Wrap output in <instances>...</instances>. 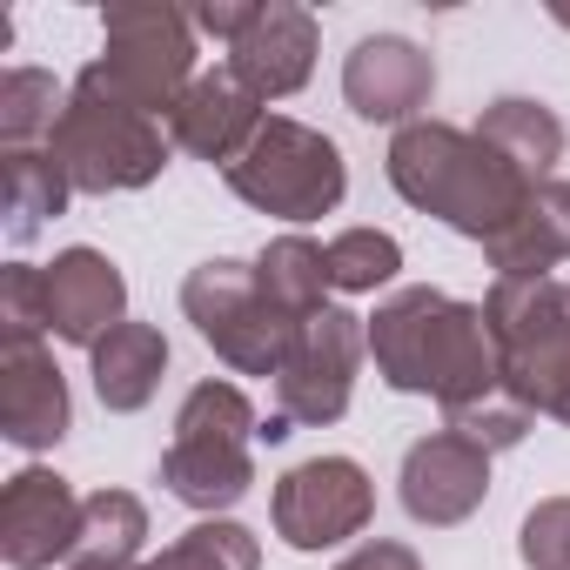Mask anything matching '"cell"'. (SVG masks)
<instances>
[{
	"label": "cell",
	"mask_w": 570,
	"mask_h": 570,
	"mask_svg": "<svg viewBox=\"0 0 570 570\" xmlns=\"http://www.w3.org/2000/svg\"><path fill=\"white\" fill-rule=\"evenodd\" d=\"M396 490H403V510L416 523L450 530V523H463V517L483 510V497H490V450L463 443L456 430H436V436L410 443Z\"/></svg>",
	"instance_id": "14"
},
{
	"label": "cell",
	"mask_w": 570,
	"mask_h": 570,
	"mask_svg": "<svg viewBox=\"0 0 570 570\" xmlns=\"http://www.w3.org/2000/svg\"><path fill=\"white\" fill-rule=\"evenodd\" d=\"M75 530H81V497L68 490V476L41 463L8 476V490H0V557H8V570H48L55 557L68 563Z\"/></svg>",
	"instance_id": "11"
},
{
	"label": "cell",
	"mask_w": 570,
	"mask_h": 570,
	"mask_svg": "<svg viewBox=\"0 0 570 570\" xmlns=\"http://www.w3.org/2000/svg\"><path fill=\"white\" fill-rule=\"evenodd\" d=\"M68 95L48 68H8L0 75V141L8 148H28L35 135H55Z\"/></svg>",
	"instance_id": "25"
},
{
	"label": "cell",
	"mask_w": 570,
	"mask_h": 570,
	"mask_svg": "<svg viewBox=\"0 0 570 570\" xmlns=\"http://www.w3.org/2000/svg\"><path fill=\"white\" fill-rule=\"evenodd\" d=\"M483 323L497 343V383L517 410L557 416L570 430V282L497 275L483 296Z\"/></svg>",
	"instance_id": "3"
},
{
	"label": "cell",
	"mask_w": 570,
	"mask_h": 570,
	"mask_svg": "<svg viewBox=\"0 0 570 570\" xmlns=\"http://www.w3.org/2000/svg\"><path fill=\"white\" fill-rule=\"evenodd\" d=\"M268 517H275V537L289 550H330V543H350V537L370 530L376 483L350 456H309L275 483Z\"/></svg>",
	"instance_id": "10"
},
{
	"label": "cell",
	"mask_w": 570,
	"mask_h": 570,
	"mask_svg": "<svg viewBox=\"0 0 570 570\" xmlns=\"http://www.w3.org/2000/svg\"><path fill=\"white\" fill-rule=\"evenodd\" d=\"M75 423L68 376L55 370V350L41 336H8L0 343V436L14 450H55Z\"/></svg>",
	"instance_id": "12"
},
{
	"label": "cell",
	"mask_w": 570,
	"mask_h": 570,
	"mask_svg": "<svg viewBox=\"0 0 570 570\" xmlns=\"http://www.w3.org/2000/svg\"><path fill=\"white\" fill-rule=\"evenodd\" d=\"M228 188L275 215V222H316V215H336L343 208V188H350V168H343V148L309 128V121H289V115H268L262 135L222 168Z\"/></svg>",
	"instance_id": "7"
},
{
	"label": "cell",
	"mask_w": 570,
	"mask_h": 570,
	"mask_svg": "<svg viewBox=\"0 0 570 570\" xmlns=\"http://www.w3.org/2000/svg\"><path fill=\"white\" fill-rule=\"evenodd\" d=\"M443 430H456L463 443H476V450H517L523 436H530V410H517L510 396H490V403H470V410H450L443 416Z\"/></svg>",
	"instance_id": "27"
},
{
	"label": "cell",
	"mask_w": 570,
	"mask_h": 570,
	"mask_svg": "<svg viewBox=\"0 0 570 570\" xmlns=\"http://www.w3.org/2000/svg\"><path fill=\"white\" fill-rule=\"evenodd\" d=\"M517 557L530 570H570V497H543L523 530H517Z\"/></svg>",
	"instance_id": "28"
},
{
	"label": "cell",
	"mask_w": 570,
	"mask_h": 570,
	"mask_svg": "<svg viewBox=\"0 0 570 570\" xmlns=\"http://www.w3.org/2000/svg\"><path fill=\"white\" fill-rule=\"evenodd\" d=\"M396 268H403V242L383 235V228H343L330 242V282H336V289H350V296L383 289Z\"/></svg>",
	"instance_id": "26"
},
{
	"label": "cell",
	"mask_w": 570,
	"mask_h": 570,
	"mask_svg": "<svg viewBox=\"0 0 570 570\" xmlns=\"http://www.w3.org/2000/svg\"><path fill=\"white\" fill-rule=\"evenodd\" d=\"M0 330H8V336H41V330H48L41 268H28V262H8V268H0Z\"/></svg>",
	"instance_id": "29"
},
{
	"label": "cell",
	"mask_w": 570,
	"mask_h": 570,
	"mask_svg": "<svg viewBox=\"0 0 570 570\" xmlns=\"http://www.w3.org/2000/svg\"><path fill=\"white\" fill-rule=\"evenodd\" d=\"M476 135H483L523 181H550V168L563 161V121H557L543 101H530V95L490 101L483 121H476Z\"/></svg>",
	"instance_id": "22"
},
{
	"label": "cell",
	"mask_w": 570,
	"mask_h": 570,
	"mask_svg": "<svg viewBox=\"0 0 570 570\" xmlns=\"http://www.w3.org/2000/svg\"><path fill=\"white\" fill-rule=\"evenodd\" d=\"M88 75L115 101L168 121L195 88V21L175 8H155V0L101 8V61H88Z\"/></svg>",
	"instance_id": "6"
},
{
	"label": "cell",
	"mask_w": 570,
	"mask_h": 570,
	"mask_svg": "<svg viewBox=\"0 0 570 570\" xmlns=\"http://www.w3.org/2000/svg\"><path fill=\"white\" fill-rule=\"evenodd\" d=\"M148 543V510L128 490H95L81 497V530L68 550V570H135Z\"/></svg>",
	"instance_id": "23"
},
{
	"label": "cell",
	"mask_w": 570,
	"mask_h": 570,
	"mask_svg": "<svg viewBox=\"0 0 570 570\" xmlns=\"http://www.w3.org/2000/svg\"><path fill=\"white\" fill-rule=\"evenodd\" d=\"M336 570H423V563H416V550H410V543H390V537H376V543H363L356 557H343Z\"/></svg>",
	"instance_id": "31"
},
{
	"label": "cell",
	"mask_w": 570,
	"mask_h": 570,
	"mask_svg": "<svg viewBox=\"0 0 570 570\" xmlns=\"http://www.w3.org/2000/svg\"><path fill=\"white\" fill-rule=\"evenodd\" d=\"M390 188L436 215L443 228L470 235V242H497L517 208L530 202L537 181H523L476 128H450V121H410L390 141Z\"/></svg>",
	"instance_id": "2"
},
{
	"label": "cell",
	"mask_w": 570,
	"mask_h": 570,
	"mask_svg": "<svg viewBox=\"0 0 570 570\" xmlns=\"http://www.w3.org/2000/svg\"><path fill=\"white\" fill-rule=\"evenodd\" d=\"M370 350V323L350 316V309H323L296 330L289 356L275 370V416L289 423H336L350 410V390H356V363Z\"/></svg>",
	"instance_id": "9"
},
{
	"label": "cell",
	"mask_w": 570,
	"mask_h": 570,
	"mask_svg": "<svg viewBox=\"0 0 570 570\" xmlns=\"http://www.w3.org/2000/svg\"><path fill=\"white\" fill-rule=\"evenodd\" d=\"M255 282H262V296L275 303V316L303 330L309 316H323V289H336L330 282V248L309 242V235H275L262 255H255Z\"/></svg>",
	"instance_id": "20"
},
{
	"label": "cell",
	"mask_w": 570,
	"mask_h": 570,
	"mask_svg": "<svg viewBox=\"0 0 570 570\" xmlns=\"http://www.w3.org/2000/svg\"><path fill=\"white\" fill-rule=\"evenodd\" d=\"M88 363H95V396H101V410L135 416V410H148L155 390H161L168 336H161L155 323H121L115 336H101V343L88 350Z\"/></svg>",
	"instance_id": "19"
},
{
	"label": "cell",
	"mask_w": 570,
	"mask_h": 570,
	"mask_svg": "<svg viewBox=\"0 0 570 570\" xmlns=\"http://www.w3.org/2000/svg\"><path fill=\"white\" fill-rule=\"evenodd\" d=\"M262 14V0H208V8H195L188 21H195V35H215V41H242L248 35V21Z\"/></svg>",
	"instance_id": "30"
},
{
	"label": "cell",
	"mask_w": 570,
	"mask_h": 570,
	"mask_svg": "<svg viewBox=\"0 0 570 570\" xmlns=\"http://www.w3.org/2000/svg\"><path fill=\"white\" fill-rule=\"evenodd\" d=\"M41 289H48V330L75 350H95L128 323V282L101 248H61L41 268Z\"/></svg>",
	"instance_id": "15"
},
{
	"label": "cell",
	"mask_w": 570,
	"mask_h": 570,
	"mask_svg": "<svg viewBox=\"0 0 570 570\" xmlns=\"http://www.w3.org/2000/svg\"><path fill=\"white\" fill-rule=\"evenodd\" d=\"M262 95L235 75V68H208L195 75V88L181 95V108L168 115V141L188 148L195 161H235L255 135H262Z\"/></svg>",
	"instance_id": "17"
},
{
	"label": "cell",
	"mask_w": 570,
	"mask_h": 570,
	"mask_svg": "<svg viewBox=\"0 0 570 570\" xmlns=\"http://www.w3.org/2000/svg\"><path fill=\"white\" fill-rule=\"evenodd\" d=\"M370 356L390 390L430 396L443 403V416L503 396L483 303H456L443 289H396L370 316Z\"/></svg>",
	"instance_id": "1"
},
{
	"label": "cell",
	"mask_w": 570,
	"mask_h": 570,
	"mask_svg": "<svg viewBox=\"0 0 570 570\" xmlns=\"http://www.w3.org/2000/svg\"><path fill=\"white\" fill-rule=\"evenodd\" d=\"M430 95H436V61L403 35H370L343 61V101L363 121L410 128V121H423Z\"/></svg>",
	"instance_id": "13"
},
{
	"label": "cell",
	"mask_w": 570,
	"mask_h": 570,
	"mask_svg": "<svg viewBox=\"0 0 570 570\" xmlns=\"http://www.w3.org/2000/svg\"><path fill=\"white\" fill-rule=\"evenodd\" d=\"M68 195H75V181L48 148H8L0 155V208H8V242L14 248H28L68 208Z\"/></svg>",
	"instance_id": "21"
},
{
	"label": "cell",
	"mask_w": 570,
	"mask_h": 570,
	"mask_svg": "<svg viewBox=\"0 0 570 570\" xmlns=\"http://www.w3.org/2000/svg\"><path fill=\"white\" fill-rule=\"evenodd\" d=\"M316 48H323V28H316L309 8H296V0H262V14L248 21V35L228 48V68L262 101H282V95H296L316 75Z\"/></svg>",
	"instance_id": "16"
},
{
	"label": "cell",
	"mask_w": 570,
	"mask_h": 570,
	"mask_svg": "<svg viewBox=\"0 0 570 570\" xmlns=\"http://www.w3.org/2000/svg\"><path fill=\"white\" fill-rule=\"evenodd\" d=\"M168 128L128 101H115L88 68L68 88V108L48 135V155L68 168L75 195H121V188H148L168 168Z\"/></svg>",
	"instance_id": "4"
},
{
	"label": "cell",
	"mask_w": 570,
	"mask_h": 570,
	"mask_svg": "<svg viewBox=\"0 0 570 570\" xmlns=\"http://www.w3.org/2000/svg\"><path fill=\"white\" fill-rule=\"evenodd\" d=\"M181 316L242 376H275L282 356H289V343H296V330L282 323L275 303L262 296L255 262H228V255L188 268V282H181Z\"/></svg>",
	"instance_id": "8"
},
{
	"label": "cell",
	"mask_w": 570,
	"mask_h": 570,
	"mask_svg": "<svg viewBox=\"0 0 570 570\" xmlns=\"http://www.w3.org/2000/svg\"><path fill=\"white\" fill-rule=\"evenodd\" d=\"M262 436L255 403L235 383H195L175 410V436L161 450V483L168 497H181L188 510H228L248 497L255 483V456L248 443Z\"/></svg>",
	"instance_id": "5"
},
{
	"label": "cell",
	"mask_w": 570,
	"mask_h": 570,
	"mask_svg": "<svg viewBox=\"0 0 570 570\" xmlns=\"http://www.w3.org/2000/svg\"><path fill=\"white\" fill-rule=\"evenodd\" d=\"M135 570H262V543H255V530H242L228 517H208Z\"/></svg>",
	"instance_id": "24"
},
{
	"label": "cell",
	"mask_w": 570,
	"mask_h": 570,
	"mask_svg": "<svg viewBox=\"0 0 570 570\" xmlns=\"http://www.w3.org/2000/svg\"><path fill=\"white\" fill-rule=\"evenodd\" d=\"M483 255L510 282H530V275H550L557 262H570V181H557V175L537 181L530 202L517 208V222L497 242H483Z\"/></svg>",
	"instance_id": "18"
}]
</instances>
